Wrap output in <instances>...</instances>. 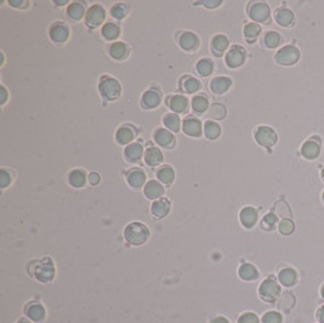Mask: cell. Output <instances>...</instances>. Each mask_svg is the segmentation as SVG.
Masks as SVG:
<instances>
[{
    "instance_id": "cell-1",
    "label": "cell",
    "mask_w": 324,
    "mask_h": 323,
    "mask_svg": "<svg viewBox=\"0 0 324 323\" xmlns=\"http://www.w3.org/2000/svg\"><path fill=\"white\" fill-rule=\"evenodd\" d=\"M30 268L31 275L36 278L40 283H50L53 281L56 276V267L55 262L50 256L40 259V260H34L31 262Z\"/></svg>"
},
{
    "instance_id": "cell-2",
    "label": "cell",
    "mask_w": 324,
    "mask_h": 323,
    "mask_svg": "<svg viewBox=\"0 0 324 323\" xmlns=\"http://www.w3.org/2000/svg\"><path fill=\"white\" fill-rule=\"evenodd\" d=\"M150 229L140 221H133V223L128 224L124 229V238L127 243L133 247L144 245L150 239Z\"/></svg>"
},
{
    "instance_id": "cell-3",
    "label": "cell",
    "mask_w": 324,
    "mask_h": 323,
    "mask_svg": "<svg viewBox=\"0 0 324 323\" xmlns=\"http://www.w3.org/2000/svg\"><path fill=\"white\" fill-rule=\"evenodd\" d=\"M99 93L106 101H115L122 95V85L112 75H102L99 83Z\"/></svg>"
},
{
    "instance_id": "cell-4",
    "label": "cell",
    "mask_w": 324,
    "mask_h": 323,
    "mask_svg": "<svg viewBox=\"0 0 324 323\" xmlns=\"http://www.w3.org/2000/svg\"><path fill=\"white\" fill-rule=\"evenodd\" d=\"M106 17H107V11L101 4H94L87 9L85 18V26L94 30L100 26H103L106 23Z\"/></svg>"
},
{
    "instance_id": "cell-5",
    "label": "cell",
    "mask_w": 324,
    "mask_h": 323,
    "mask_svg": "<svg viewBox=\"0 0 324 323\" xmlns=\"http://www.w3.org/2000/svg\"><path fill=\"white\" fill-rule=\"evenodd\" d=\"M69 37H71V28L65 22H53L49 27V38L56 45H64L68 42Z\"/></svg>"
},
{
    "instance_id": "cell-6",
    "label": "cell",
    "mask_w": 324,
    "mask_h": 323,
    "mask_svg": "<svg viewBox=\"0 0 324 323\" xmlns=\"http://www.w3.org/2000/svg\"><path fill=\"white\" fill-rule=\"evenodd\" d=\"M259 295L263 302L273 303L281 295V286L273 278H267L260 284Z\"/></svg>"
},
{
    "instance_id": "cell-7",
    "label": "cell",
    "mask_w": 324,
    "mask_h": 323,
    "mask_svg": "<svg viewBox=\"0 0 324 323\" xmlns=\"http://www.w3.org/2000/svg\"><path fill=\"white\" fill-rule=\"evenodd\" d=\"M276 62L282 66L295 65L300 59V51L297 46L285 45L278 50L275 56Z\"/></svg>"
},
{
    "instance_id": "cell-8",
    "label": "cell",
    "mask_w": 324,
    "mask_h": 323,
    "mask_svg": "<svg viewBox=\"0 0 324 323\" xmlns=\"http://www.w3.org/2000/svg\"><path fill=\"white\" fill-rule=\"evenodd\" d=\"M248 15L254 22L257 23H266L270 21L271 12H270V6L266 3H250L248 6Z\"/></svg>"
},
{
    "instance_id": "cell-9",
    "label": "cell",
    "mask_w": 324,
    "mask_h": 323,
    "mask_svg": "<svg viewBox=\"0 0 324 323\" xmlns=\"http://www.w3.org/2000/svg\"><path fill=\"white\" fill-rule=\"evenodd\" d=\"M245 59H247V51L243 46L233 45L226 52L225 62L228 68H239L244 65Z\"/></svg>"
},
{
    "instance_id": "cell-10",
    "label": "cell",
    "mask_w": 324,
    "mask_h": 323,
    "mask_svg": "<svg viewBox=\"0 0 324 323\" xmlns=\"http://www.w3.org/2000/svg\"><path fill=\"white\" fill-rule=\"evenodd\" d=\"M23 312L24 315H26V317L30 319L31 322H34V323H42L45 321L46 318L45 308H44L42 303L36 302V300L26 304V306H24L23 309Z\"/></svg>"
},
{
    "instance_id": "cell-11",
    "label": "cell",
    "mask_w": 324,
    "mask_h": 323,
    "mask_svg": "<svg viewBox=\"0 0 324 323\" xmlns=\"http://www.w3.org/2000/svg\"><path fill=\"white\" fill-rule=\"evenodd\" d=\"M153 140L159 147L165 150H172L176 146V138L174 132L165 128H157L153 132Z\"/></svg>"
},
{
    "instance_id": "cell-12",
    "label": "cell",
    "mask_w": 324,
    "mask_h": 323,
    "mask_svg": "<svg viewBox=\"0 0 324 323\" xmlns=\"http://www.w3.org/2000/svg\"><path fill=\"white\" fill-rule=\"evenodd\" d=\"M162 93L159 89L151 88L146 90L141 96V107L144 110H154L158 109L162 103Z\"/></svg>"
},
{
    "instance_id": "cell-13",
    "label": "cell",
    "mask_w": 324,
    "mask_h": 323,
    "mask_svg": "<svg viewBox=\"0 0 324 323\" xmlns=\"http://www.w3.org/2000/svg\"><path fill=\"white\" fill-rule=\"evenodd\" d=\"M182 131L190 138H200L203 134L202 122L197 117L187 116L182 120Z\"/></svg>"
},
{
    "instance_id": "cell-14",
    "label": "cell",
    "mask_w": 324,
    "mask_h": 323,
    "mask_svg": "<svg viewBox=\"0 0 324 323\" xmlns=\"http://www.w3.org/2000/svg\"><path fill=\"white\" fill-rule=\"evenodd\" d=\"M255 140L260 146L272 147L277 142V134L272 128L262 125L255 130Z\"/></svg>"
},
{
    "instance_id": "cell-15",
    "label": "cell",
    "mask_w": 324,
    "mask_h": 323,
    "mask_svg": "<svg viewBox=\"0 0 324 323\" xmlns=\"http://www.w3.org/2000/svg\"><path fill=\"white\" fill-rule=\"evenodd\" d=\"M178 43L184 51L192 52L194 50H197L198 46H199V38L193 32L186 31L182 32L180 36H179Z\"/></svg>"
},
{
    "instance_id": "cell-16",
    "label": "cell",
    "mask_w": 324,
    "mask_h": 323,
    "mask_svg": "<svg viewBox=\"0 0 324 323\" xmlns=\"http://www.w3.org/2000/svg\"><path fill=\"white\" fill-rule=\"evenodd\" d=\"M127 182L131 189L138 190L147 183V175L141 168H133L127 173Z\"/></svg>"
},
{
    "instance_id": "cell-17",
    "label": "cell",
    "mask_w": 324,
    "mask_h": 323,
    "mask_svg": "<svg viewBox=\"0 0 324 323\" xmlns=\"http://www.w3.org/2000/svg\"><path fill=\"white\" fill-rule=\"evenodd\" d=\"M108 55L115 61H124L130 55V47L124 42L111 43L108 46Z\"/></svg>"
},
{
    "instance_id": "cell-18",
    "label": "cell",
    "mask_w": 324,
    "mask_h": 323,
    "mask_svg": "<svg viewBox=\"0 0 324 323\" xmlns=\"http://www.w3.org/2000/svg\"><path fill=\"white\" fill-rule=\"evenodd\" d=\"M86 8L84 3L81 2H72L69 3L66 10V16L69 21L72 22H79L83 18H85L86 15Z\"/></svg>"
},
{
    "instance_id": "cell-19",
    "label": "cell",
    "mask_w": 324,
    "mask_h": 323,
    "mask_svg": "<svg viewBox=\"0 0 324 323\" xmlns=\"http://www.w3.org/2000/svg\"><path fill=\"white\" fill-rule=\"evenodd\" d=\"M170 208V201L168 198L162 197L157 199V201H153L152 205H151V214H152L154 219H163L169 214Z\"/></svg>"
},
{
    "instance_id": "cell-20",
    "label": "cell",
    "mask_w": 324,
    "mask_h": 323,
    "mask_svg": "<svg viewBox=\"0 0 324 323\" xmlns=\"http://www.w3.org/2000/svg\"><path fill=\"white\" fill-rule=\"evenodd\" d=\"M135 136H136V130L131 125H122L115 131V140L122 146H128V145L133 144Z\"/></svg>"
},
{
    "instance_id": "cell-21",
    "label": "cell",
    "mask_w": 324,
    "mask_h": 323,
    "mask_svg": "<svg viewBox=\"0 0 324 323\" xmlns=\"http://www.w3.org/2000/svg\"><path fill=\"white\" fill-rule=\"evenodd\" d=\"M144 156V148L142 142L134 141L133 144L128 145L124 148V157L125 159L130 163H136Z\"/></svg>"
},
{
    "instance_id": "cell-22",
    "label": "cell",
    "mask_w": 324,
    "mask_h": 323,
    "mask_svg": "<svg viewBox=\"0 0 324 323\" xmlns=\"http://www.w3.org/2000/svg\"><path fill=\"white\" fill-rule=\"evenodd\" d=\"M229 46V40L228 38L223 34H216L210 40V50H212L213 55H215L216 58H221L223 53L226 52V50Z\"/></svg>"
},
{
    "instance_id": "cell-23",
    "label": "cell",
    "mask_w": 324,
    "mask_h": 323,
    "mask_svg": "<svg viewBox=\"0 0 324 323\" xmlns=\"http://www.w3.org/2000/svg\"><path fill=\"white\" fill-rule=\"evenodd\" d=\"M144 163L151 168H157L164 160V156H163V152L160 151L159 147L156 146H149L144 150V156H143Z\"/></svg>"
},
{
    "instance_id": "cell-24",
    "label": "cell",
    "mask_w": 324,
    "mask_h": 323,
    "mask_svg": "<svg viewBox=\"0 0 324 323\" xmlns=\"http://www.w3.org/2000/svg\"><path fill=\"white\" fill-rule=\"evenodd\" d=\"M166 104L172 111V113H176V115H182V113L187 112L188 109V100L186 96L184 95H172V96H169L168 100H166Z\"/></svg>"
},
{
    "instance_id": "cell-25",
    "label": "cell",
    "mask_w": 324,
    "mask_h": 323,
    "mask_svg": "<svg viewBox=\"0 0 324 323\" xmlns=\"http://www.w3.org/2000/svg\"><path fill=\"white\" fill-rule=\"evenodd\" d=\"M232 87V79L226 75H219V77L213 78L210 80L209 88L214 94L216 95H223L231 89Z\"/></svg>"
},
{
    "instance_id": "cell-26",
    "label": "cell",
    "mask_w": 324,
    "mask_h": 323,
    "mask_svg": "<svg viewBox=\"0 0 324 323\" xmlns=\"http://www.w3.org/2000/svg\"><path fill=\"white\" fill-rule=\"evenodd\" d=\"M143 195L146 196V198L157 201L164 195V186L158 180H149L143 187Z\"/></svg>"
},
{
    "instance_id": "cell-27",
    "label": "cell",
    "mask_w": 324,
    "mask_h": 323,
    "mask_svg": "<svg viewBox=\"0 0 324 323\" xmlns=\"http://www.w3.org/2000/svg\"><path fill=\"white\" fill-rule=\"evenodd\" d=\"M122 34L121 26L115 22L107 21L105 24L101 27V36L107 42H118L119 37Z\"/></svg>"
},
{
    "instance_id": "cell-28",
    "label": "cell",
    "mask_w": 324,
    "mask_h": 323,
    "mask_svg": "<svg viewBox=\"0 0 324 323\" xmlns=\"http://www.w3.org/2000/svg\"><path fill=\"white\" fill-rule=\"evenodd\" d=\"M179 89L182 93L186 94H196L202 89V83L198 78L192 77V75H185L180 79Z\"/></svg>"
},
{
    "instance_id": "cell-29",
    "label": "cell",
    "mask_w": 324,
    "mask_h": 323,
    "mask_svg": "<svg viewBox=\"0 0 324 323\" xmlns=\"http://www.w3.org/2000/svg\"><path fill=\"white\" fill-rule=\"evenodd\" d=\"M239 220L245 229H251L255 226L257 221V210L253 207H245L239 211Z\"/></svg>"
},
{
    "instance_id": "cell-30",
    "label": "cell",
    "mask_w": 324,
    "mask_h": 323,
    "mask_svg": "<svg viewBox=\"0 0 324 323\" xmlns=\"http://www.w3.org/2000/svg\"><path fill=\"white\" fill-rule=\"evenodd\" d=\"M86 181L87 175L83 169H72L68 174V183L73 189H83Z\"/></svg>"
},
{
    "instance_id": "cell-31",
    "label": "cell",
    "mask_w": 324,
    "mask_h": 323,
    "mask_svg": "<svg viewBox=\"0 0 324 323\" xmlns=\"http://www.w3.org/2000/svg\"><path fill=\"white\" fill-rule=\"evenodd\" d=\"M157 179L160 183L165 186H170L175 181V170L169 164H164L157 170Z\"/></svg>"
},
{
    "instance_id": "cell-32",
    "label": "cell",
    "mask_w": 324,
    "mask_h": 323,
    "mask_svg": "<svg viewBox=\"0 0 324 323\" xmlns=\"http://www.w3.org/2000/svg\"><path fill=\"white\" fill-rule=\"evenodd\" d=\"M301 153L306 159H316L320 153V145L318 141H314L313 139L305 142L301 147Z\"/></svg>"
},
{
    "instance_id": "cell-33",
    "label": "cell",
    "mask_w": 324,
    "mask_h": 323,
    "mask_svg": "<svg viewBox=\"0 0 324 323\" xmlns=\"http://www.w3.org/2000/svg\"><path fill=\"white\" fill-rule=\"evenodd\" d=\"M275 20L279 26L282 27H291L294 24L295 17L294 14L289 10V9L281 8L276 11L275 14Z\"/></svg>"
},
{
    "instance_id": "cell-34",
    "label": "cell",
    "mask_w": 324,
    "mask_h": 323,
    "mask_svg": "<svg viewBox=\"0 0 324 323\" xmlns=\"http://www.w3.org/2000/svg\"><path fill=\"white\" fill-rule=\"evenodd\" d=\"M214 69H215V65H214V61L209 58H203L200 60H198L196 63V72L198 75L200 77L207 78L209 75L213 74Z\"/></svg>"
},
{
    "instance_id": "cell-35",
    "label": "cell",
    "mask_w": 324,
    "mask_h": 323,
    "mask_svg": "<svg viewBox=\"0 0 324 323\" xmlns=\"http://www.w3.org/2000/svg\"><path fill=\"white\" fill-rule=\"evenodd\" d=\"M203 132L208 140H218L220 136H221V126L215 120H207L204 123Z\"/></svg>"
},
{
    "instance_id": "cell-36",
    "label": "cell",
    "mask_w": 324,
    "mask_h": 323,
    "mask_svg": "<svg viewBox=\"0 0 324 323\" xmlns=\"http://www.w3.org/2000/svg\"><path fill=\"white\" fill-rule=\"evenodd\" d=\"M163 124H164L165 129L170 130L171 132H179L182 129V122L176 113H166V115L163 117Z\"/></svg>"
},
{
    "instance_id": "cell-37",
    "label": "cell",
    "mask_w": 324,
    "mask_h": 323,
    "mask_svg": "<svg viewBox=\"0 0 324 323\" xmlns=\"http://www.w3.org/2000/svg\"><path fill=\"white\" fill-rule=\"evenodd\" d=\"M238 276L243 281H255L259 277V271H257V268L253 264L245 262V264L239 266Z\"/></svg>"
},
{
    "instance_id": "cell-38",
    "label": "cell",
    "mask_w": 324,
    "mask_h": 323,
    "mask_svg": "<svg viewBox=\"0 0 324 323\" xmlns=\"http://www.w3.org/2000/svg\"><path fill=\"white\" fill-rule=\"evenodd\" d=\"M191 106L194 113L197 115H204L209 110V99L205 95H196L191 100Z\"/></svg>"
},
{
    "instance_id": "cell-39",
    "label": "cell",
    "mask_w": 324,
    "mask_h": 323,
    "mask_svg": "<svg viewBox=\"0 0 324 323\" xmlns=\"http://www.w3.org/2000/svg\"><path fill=\"white\" fill-rule=\"evenodd\" d=\"M295 305V297L290 292H284L279 297L277 308L283 313H288L291 311V309Z\"/></svg>"
},
{
    "instance_id": "cell-40",
    "label": "cell",
    "mask_w": 324,
    "mask_h": 323,
    "mask_svg": "<svg viewBox=\"0 0 324 323\" xmlns=\"http://www.w3.org/2000/svg\"><path fill=\"white\" fill-rule=\"evenodd\" d=\"M278 280L282 283V286L284 287H291L297 283L298 280V274L297 271L292 270L290 267H285L281 270L278 275Z\"/></svg>"
},
{
    "instance_id": "cell-41",
    "label": "cell",
    "mask_w": 324,
    "mask_h": 323,
    "mask_svg": "<svg viewBox=\"0 0 324 323\" xmlns=\"http://www.w3.org/2000/svg\"><path fill=\"white\" fill-rule=\"evenodd\" d=\"M130 9V4H127V3H117V4L112 5L109 14H111V17L114 18V20L122 21L129 15Z\"/></svg>"
},
{
    "instance_id": "cell-42",
    "label": "cell",
    "mask_w": 324,
    "mask_h": 323,
    "mask_svg": "<svg viewBox=\"0 0 324 323\" xmlns=\"http://www.w3.org/2000/svg\"><path fill=\"white\" fill-rule=\"evenodd\" d=\"M263 44L269 49H276L282 44V37L278 32L270 31L266 32L265 37H263Z\"/></svg>"
},
{
    "instance_id": "cell-43",
    "label": "cell",
    "mask_w": 324,
    "mask_h": 323,
    "mask_svg": "<svg viewBox=\"0 0 324 323\" xmlns=\"http://www.w3.org/2000/svg\"><path fill=\"white\" fill-rule=\"evenodd\" d=\"M226 107L221 103H213L208 110V116L213 120H221L226 117Z\"/></svg>"
},
{
    "instance_id": "cell-44",
    "label": "cell",
    "mask_w": 324,
    "mask_h": 323,
    "mask_svg": "<svg viewBox=\"0 0 324 323\" xmlns=\"http://www.w3.org/2000/svg\"><path fill=\"white\" fill-rule=\"evenodd\" d=\"M260 33H261V27L257 23H255V22H250V23L245 24L244 37L245 39L249 40V42L255 40L256 38L260 36Z\"/></svg>"
},
{
    "instance_id": "cell-45",
    "label": "cell",
    "mask_w": 324,
    "mask_h": 323,
    "mask_svg": "<svg viewBox=\"0 0 324 323\" xmlns=\"http://www.w3.org/2000/svg\"><path fill=\"white\" fill-rule=\"evenodd\" d=\"M277 221H278V217H277L276 214L269 213L262 218V220H261V227L266 231H272L275 230Z\"/></svg>"
},
{
    "instance_id": "cell-46",
    "label": "cell",
    "mask_w": 324,
    "mask_h": 323,
    "mask_svg": "<svg viewBox=\"0 0 324 323\" xmlns=\"http://www.w3.org/2000/svg\"><path fill=\"white\" fill-rule=\"evenodd\" d=\"M295 225L290 219H283L278 225V231L284 236H289L294 232Z\"/></svg>"
},
{
    "instance_id": "cell-47",
    "label": "cell",
    "mask_w": 324,
    "mask_h": 323,
    "mask_svg": "<svg viewBox=\"0 0 324 323\" xmlns=\"http://www.w3.org/2000/svg\"><path fill=\"white\" fill-rule=\"evenodd\" d=\"M275 211L277 217H281V218H289L291 214L290 208H289V205L285 203L284 201L277 202L275 205Z\"/></svg>"
},
{
    "instance_id": "cell-48",
    "label": "cell",
    "mask_w": 324,
    "mask_h": 323,
    "mask_svg": "<svg viewBox=\"0 0 324 323\" xmlns=\"http://www.w3.org/2000/svg\"><path fill=\"white\" fill-rule=\"evenodd\" d=\"M12 179H14V176H12L11 172H9L6 168H3L0 170V187L6 189L8 186H10L12 183Z\"/></svg>"
},
{
    "instance_id": "cell-49",
    "label": "cell",
    "mask_w": 324,
    "mask_h": 323,
    "mask_svg": "<svg viewBox=\"0 0 324 323\" xmlns=\"http://www.w3.org/2000/svg\"><path fill=\"white\" fill-rule=\"evenodd\" d=\"M262 323H282L283 317L279 312L276 311H269L262 316Z\"/></svg>"
},
{
    "instance_id": "cell-50",
    "label": "cell",
    "mask_w": 324,
    "mask_h": 323,
    "mask_svg": "<svg viewBox=\"0 0 324 323\" xmlns=\"http://www.w3.org/2000/svg\"><path fill=\"white\" fill-rule=\"evenodd\" d=\"M237 323H260V319L255 313L253 312H245L241 315L237 319Z\"/></svg>"
},
{
    "instance_id": "cell-51",
    "label": "cell",
    "mask_w": 324,
    "mask_h": 323,
    "mask_svg": "<svg viewBox=\"0 0 324 323\" xmlns=\"http://www.w3.org/2000/svg\"><path fill=\"white\" fill-rule=\"evenodd\" d=\"M100 181H101V175H100L99 173L93 172L87 175V182H89L91 186H97Z\"/></svg>"
},
{
    "instance_id": "cell-52",
    "label": "cell",
    "mask_w": 324,
    "mask_h": 323,
    "mask_svg": "<svg viewBox=\"0 0 324 323\" xmlns=\"http://www.w3.org/2000/svg\"><path fill=\"white\" fill-rule=\"evenodd\" d=\"M9 4H10V6H12V8H17V9H26L30 6V3L24 2V0H11V2H9Z\"/></svg>"
},
{
    "instance_id": "cell-53",
    "label": "cell",
    "mask_w": 324,
    "mask_h": 323,
    "mask_svg": "<svg viewBox=\"0 0 324 323\" xmlns=\"http://www.w3.org/2000/svg\"><path fill=\"white\" fill-rule=\"evenodd\" d=\"M8 99H9L8 89H6L5 85H2V87H0V104H2V106H4V104L6 103V101H8Z\"/></svg>"
},
{
    "instance_id": "cell-54",
    "label": "cell",
    "mask_w": 324,
    "mask_h": 323,
    "mask_svg": "<svg viewBox=\"0 0 324 323\" xmlns=\"http://www.w3.org/2000/svg\"><path fill=\"white\" fill-rule=\"evenodd\" d=\"M222 4V2H220V0H218V2H200V3H196V5H203L205 6V8H209V9H215V8H219L220 5Z\"/></svg>"
},
{
    "instance_id": "cell-55",
    "label": "cell",
    "mask_w": 324,
    "mask_h": 323,
    "mask_svg": "<svg viewBox=\"0 0 324 323\" xmlns=\"http://www.w3.org/2000/svg\"><path fill=\"white\" fill-rule=\"evenodd\" d=\"M209 323H231L228 318H226L225 316H214V317L210 319Z\"/></svg>"
},
{
    "instance_id": "cell-56",
    "label": "cell",
    "mask_w": 324,
    "mask_h": 323,
    "mask_svg": "<svg viewBox=\"0 0 324 323\" xmlns=\"http://www.w3.org/2000/svg\"><path fill=\"white\" fill-rule=\"evenodd\" d=\"M317 318H318L320 323H324V305L320 306L318 311H317Z\"/></svg>"
},
{
    "instance_id": "cell-57",
    "label": "cell",
    "mask_w": 324,
    "mask_h": 323,
    "mask_svg": "<svg viewBox=\"0 0 324 323\" xmlns=\"http://www.w3.org/2000/svg\"><path fill=\"white\" fill-rule=\"evenodd\" d=\"M55 4L57 5V6H64L66 4H68V2H67V0H65V2H55Z\"/></svg>"
},
{
    "instance_id": "cell-58",
    "label": "cell",
    "mask_w": 324,
    "mask_h": 323,
    "mask_svg": "<svg viewBox=\"0 0 324 323\" xmlns=\"http://www.w3.org/2000/svg\"><path fill=\"white\" fill-rule=\"evenodd\" d=\"M16 323H31V321L28 318H20Z\"/></svg>"
},
{
    "instance_id": "cell-59",
    "label": "cell",
    "mask_w": 324,
    "mask_h": 323,
    "mask_svg": "<svg viewBox=\"0 0 324 323\" xmlns=\"http://www.w3.org/2000/svg\"><path fill=\"white\" fill-rule=\"evenodd\" d=\"M0 58H2V66L5 63V56H4V52H0Z\"/></svg>"
},
{
    "instance_id": "cell-60",
    "label": "cell",
    "mask_w": 324,
    "mask_h": 323,
    "mask_svg": "<svg viewBox=\"0 0 324 323\" xmlns=\"http://www.w3.org/2000/svg\"><path fill=\"white\" fill-rule=\"evenodd\" d=\"M322 297H323V299H324V286L322 288Z\"/></svg>"
},
{
    "instance_id": "cell-61",
    "label": "cell",
    "mask_w": 324,
    "mask_h": 323,
    "mask_svg": "<svg viewBox=\"0 0 324 323\" xmlns=\"http://www.w3.org/2000/svg\"><path fill=\"white\" fill-rule=\"evenodd\" d=\"M322 179L324 180V168H323V170H322Z\"/></svg>"
},
{
    "instance_id": "cell-62",
    "label": "cell",
    "mask_w": 324,
    "mask_h": 323,
    "mask_svg": "<svg viewBox=\"0 0 324 323\" xmlns=\"http://www.w3.org/2000/svg\"><path fill=\"white\" fill-rule=\"evenodd\" d=\"M323 199H324V192H323Z\"/></svg>"
}]
</instances>
